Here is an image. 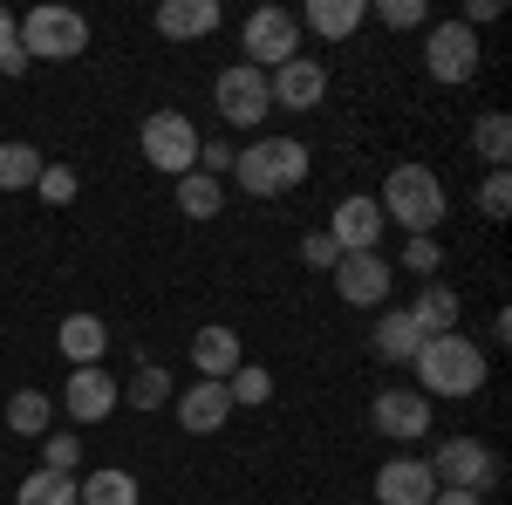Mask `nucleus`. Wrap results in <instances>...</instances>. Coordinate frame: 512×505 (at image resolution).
Here are the masks:
<instances>
[{
  "label": "nucleus",
  "instance_id": "4be33fe9",
  "mask_svg": "<svg viewBox=\"0 0 512 505\" xmlns=\"http://www.w3.org/2000/svg\"><path fill=\"white\" fill-rule=\"evenodd\" d=\"M410 321H417L424 335H451V321H458V294H451L444 280H424V287H417V308H410Z\"/></svg>",
  "mask_w": 512,
  "mask_h": 505
},
{
  "label": "nucleus",
  "instance_id": "58836bf2",
  "mask_svg": "<svg viewBox=\"0 0 512 505\" xmlns=\"http://www.w3.org/2000/svg\"><path fill=\"white\" fill-rule=\"evenodd\" d=\"M21 69H28V55H21V41H7L0 48V76H21Z\"/></svg>",
  "mask_w": 512,
  "mask_h": 505
},
{
  "label": "nucleus",
  "instance_id": "0eeeda50",
  "mask_svg": "<svg viewBox=\"0 0 512 505\" xmlns=\"http://www.w3.org/2000/svg\"><path fill=\"white\" fill-rule=\"evenodd\" d=\"M144 164H158L164 178L198 171V123L185 110H151L144 117Z\"/></svg>",
  "mask_w": 512,
  "mask_h": 505
},
{
  "label": "nucleus",
  "instance_id": "7ed1b4c3",
  "mask_svg": "<svg viewBox=\"0 0 512 505\" xmlns=\"http://www.w3.org/2000/svg\"><path fill=\"white\" fill-rule=\"evenodd\" d=\"M376 212H383V226L396 219L410 239L437 233V219H444V185H437V171H431V164H396L390 178H383Z\"/></svg>",
  "mask_w": 512,
  "mask_h": 505
},
{
  "label": "nucleus",
  "instance_id": "c85d7f7f",
  "mask_svg": "<svg viewBox=\"0 0 512 505\" xmlns=\"http://www.w3.org/2000/svg\"><path fill=\"white\" fill-rule=\"evenodd\" d=\"M472 151L492 164V171H506V157H512V123L506 117H478L472 123Z\"/></svg>",
  "mask_w": 512,
  "mask_h": 505
},
{
  "label": "nucleus",
  "instance_id": "5701e85b",
  "mask_svg": "<svg viewBox=\"0 0 512 505\" xmlns=\"http://www.w3.org/2000/svg\"><path fill=\"white\" fill-rule=\"evenodd\" d=\"M308 28L321 41H349L362 28V0H308Z\"/></svg>",
  "mask_w": 512,
  "mask_h": 505
},
{
  "label": "nucleus",
  "instance_id": "20e7f679",
  "mask_svg": "<svg viewBox=\"0 0 512 505\" xmlns=\"http://www.w3.org/2000/svg\"><path fill=\"white\" fill-rule=\"evenodd\" d=\"M14 41H21L28 62H76L89 48V21L76 7H35V14L14 21Z\"/></svg>",
  "mask_w": 512,
  "mask_h": 505
},
{
  "label": "nucleus",
  "instance_id": "bb28decb",
  "mask_svg": "<svg viewBox=\"0 0 512 505\" xmlns=\"http://www.w3.org/2000/svg\"><path fill=\"white\" fill-rule=\"evenodd\" d=\"M14 505H76V478L69 471H28L21 478V492H14Z\"/></svg>",
  "mask_w": 512,
  "mask_h": 505
},
{
  "label": "nucleus",
  "instance_id": "6e6552de",
  "mask_svg": "<svg viewBox=\"0 0 512 505\" xmlns=\"http://www.w3.org/2000/svg\"><path fill=\"white\" fill-rule=\"evenodd\" d=\"M212 103H219V117L233 123V130H253V123L274 117V89H267V76H260V69H246V62L219 69V82H212Z\"/></svg>",
  "mask_w": 512,
  "mask_h": 505
},
{
  "label": "nucleus",
  "instance_id": "393cba45",
  "mask_svg": "<svg viewBox=\"0 0 512 505\" xmlns=\"http://www.w3.org/2000/svg\"><path fill=\"white\" fill-rule=\"evenodd\" d=\"M48 417H55V403L41 389H14L7 396V430L14 437H48Z\"/></svg>",
  "mask_w": 512,
  "mask_h": 505
},
{
  "label": "nucleus",
  "instance_id": "9d476101",
  "mask_svg": "<svg viewBox=\"0 0 512 505\" xmlns=\"http://www.w3.org/2000/svg\"><path fill=\"white\" fill-rule=\"evenodd\" d=\"M369 424L390 444H417V437H431V396L424 389H383L369 403Z\"/></svg>",
  "mask_w": 512,
  "mask_h": 505
},
{
  "label": "nucleus",
  "instance_id": "f3484780",
  "mask_svg": "<svg viewBox=\"0 0 512 505\" xmlns=\"http://www.w3.org/2000/svg\"><path fill=\"white\" fill-rule=\"evenodd\" d=\"M219 21H226L219 0H164L158 7V35L164 41H205Z\"/></svg>",
  "mask_w": 512,
  "mask_h": 505
},
{
  "label": "nucleus",
  "instance_id": "72a5a7b5",
  "mask_svg": "<svg viewBox=\"0 0 512 505\" xmlns=\"http://www.w3.org/2000/svg\"><path fill=\"white\" fill-rule=\"evenodd\" d=\"M35 192L48 198V205H69V198H76V171H62V164H41Z\"/></svg>",
  "mask_w": 512,
  "mask_h": 505
},
{
  "label": "nucleus",
  "instance_id": "a19ab883",
  "mask_svg": "<svg viewBox=\"0 0 512 505\" xmlns=\"http://www.w3.org/2000/svg\"><path fill=\"white\" fill-rule=\"evenodd\" d=\"M7 41H14V14L0 7V48H7Z\"/></svg>",
  "mask_w": 512,
  "mask_h": 505
},
{
  "label": "nucleus",
  "instance_id": "dca6fc26",
  "mask_svg": "<svg viewBox=\"0 0 512 505\" xmlns=\"http://www.w3.org/2000/svg\"><path fill=\"white\" fill-rule=\"evenodd\" d=\"M328 239H335L342 253H376V239H383V212H376V198H342L335 219H328Z\"/></svg>",
  "mask_w": 512,
  "mask_h": 505
},
{
  "label": "nucleus",
  "instance_id": "f8f14e48",
  "mask_svg": "<svg viewBox=\"0 0 512 505\" xmlns=\"http://www.w3.org/2000/svg\"><path fill=\"white\" fill-rule=\"evenodd\" d=\"M267 89H274V110H315L321 96H328V69H321L315 55H294V62H280L274 76H267Z\"/></svg>",
  "mask_w": 512,
  "mask_h": 505
},
{
  "label": "nucleus",
  "instance_id": "412c9836",
  "mask_svg": "<svg viewBox=\"0 0 512 505\" xmlns=\"http://www.w3.org/2000/svg\"><path fill=\"white\" fill-rule=\"evenodd\" d=\"M144 492H137V478L117 465H103V471H89V478H76V505H137Z\"/></svg>",
  "mask_w": 512,
  "mask_h": 505
},
{
  "label": "nucleus",
  "instance_id": "9b49d317",
  "mask_svg": "<svg viewBox=\"0 0 512 505\" xmlns=\"http://www.w3.org/2000/svg\"><path fill=\"white\" fill-rule=\"evenodd\" d=\"M396 287V267L383 253H342L335 260V294L349 301V308H383Z\"/></svg>",
  "mask_w": 512,
  "mask_h": 505
},
{
  "label": "nucleus",
  "instance_id": "cd10ccee",
  "mask_svg": "<svg viewBox=\"0 0 512 505\" xmlns=\"http://www.w3.org/2000/svg\"><path fill=\"white\" fill-rule=\"evenodd\" d=\"M41 178V151L35 144H0V192H28Z\"/></svg>",
  "mask_w": 512,
  "mask_h": 505
},
{
  "label": "nucleus",
  "instance_id": "2eb2a0df",
  "mask_svg": "<svg viewBox=\"0 0 512 505\" xmlns=\"http://www.w3.org/2000/svg\"><path fill=\"white\" fill-rule=\"evenodd\" d=\"M226 417H233L226 383H185V389H178V424L192 430V437H219Z\"/></svg>",
  "mask_w": 512,
  "mask_h": 505
},
{
  "label": "nucleus",
  "instance_id": "6ab92c4d",
  "mask_svg": "<svg viewBox=\"0 0 512 505\" xmlns=\"http://www.w3.org/2000/svg\"><path fill=\"white\" fill-rule=\"evenodd\" d=\"M369 349H376V362H417V349H424V328L410 321V308H390L376 328H369Z\"/></svg>",
  "mask_w": 512,
  "mask_h": 505
},
{
  "label": "nucleus",
  "instance_id": "423d86ee",
  "mask_svg": "<svg viewBox=\"0 0 512 505\" xmlns=\"http://www.w3.org/2000/svg\"><path fill=\"white\" fill-rule=\"evenodd\" d=\"M239 48H246V69H280V62H294L301 55V14H287V7H253L246 14V28H239Z\"/></svg>",
  "mask_w": 512,
  "mask_h": 505
},
{
  "label": "nucleus",
  "instance_id": "473e14b6",
  "mask_svg": "<svg viewBox=\"0 0 512 505\" xmlns=\"http://www.w3.org/2000/svg\"><path fill=\"white\" fill-rule=\"evenodd\" d=\"M478 212H485V219H506L512 212V178L506 171H492V178L478 185Z\"/></svg>",
  "mask_w": 512,
  "mask_h": 505
},
{
  "label": "nucleus",
  "instance_id": "1a4fd4ad",
  "mask_svg": "<svg viewBox=\"0 0 512 505\" xmlns=\"http://www.w3.org/2000/svg\"><path fill=\"white\" fill-rule=\"evenodd\" d=\"M478 35L465 28V21H437L431 35H424V69H431L437 82H472L478 76Z\"/></svg>",
  "mask_w": 512,
  "mask_h": 505
},
{
  "label": "nucleus",
  "instance_id": "2f4dec72",
  "mask_svg": "<svg viewBox=\"0 0 512 505\" xmlns=\"http://www.w3.org/2000/svg\"><path fill=\"white\" fill-rule=\"evenodd\" d=\"M437 267H444V246H437V233L403 239V273H437Z\"/></svg>",
  "mask_w": 512,
  "mask_h": 505
},
{
  "label": "nucleus",
  "instance_id": "ddd939ff",
  "mask_svg": "<svg viewBox=\"0 0 512 505\" xmlns=\"http://www.w3.org/2000/svg\"><path fill=\"white\" fill-rule=\"evenodd\" d=\"M62 403H69V417H76V424H103V417L117 410V376H110L103 362H96V369H69Z\"/></svg>",
  "mask_w": 512,
  "mask_h": 505
},
{
  "label": "nucleus",
  "instance_id": "f257e3e1",
  "mask_svg": "<svg viewBox=\"0 0 512 505\" xmlns=\"http://www.w3.org/2000/svg\"><path fill=\"white\" fill-rule=\"evenodd\" d=\"M417 389L424 396H478L485 389V349L472 335H424L417 349Z\"/></svg>",
  "mask_w": 512,
  "mask_h": 505
},
{
  "label": "nucleus",
  "instance_id": "b1692460",
  "mask_svg": "<svg viewBox=\"0 0 512 505\" xmlns=\"http://www.w3.org/2000/svg\"><path fill=\"white\" fill-rule=\"evenodd\" d=\"M117 403H130V410H164L171 403V376H164L158 362H137V376L117 383Z\"/></svg>",
  "mask_w": 512,
  "mask_h": 505
},
{
  "label": "nucleus",
  "instance_id": "c9c22d12",
  "mask_svg": "<svg viewBox=\"0 0 512 505\" xmlns=\"http://www.w3.org/2000/svg\"><path fill=\"white\" fill-rule=\"evenodd\" d=\"M41 458H48V471H69V478H76L82 444H76V437H48V444H41Z\"/></svg>",
  "mask_w": 512,
  "mask_h": 505
},
{
  "label": "nucleus",
  "instance_id": "e433bc0d",
  "mask_svg": "<svg viewBox=\"0 0 512 505\" xmlns=\"http://www.w3.org/2000/svg\"><path fill=\"white\" fill-rule=\"evenodd\" d=\"M198 157H205V164H198V171H205V178H219V171H233V144H198Z\"/></svg>",
  "mask_w": 512,
  "mask_h": 505
},
{
  "label": "nucleus",
  "instance_id": "f704fd0d",
  "mask_svg": "<svg viewBox=\"0 0 512 505\" xmlns=\"http://www.w3.org/2000/svg\"><path fill=\"white\" fill-rule=\"evenodd\" d=\"M301 260H308V267H328V273H335V260H342V246L328 239V226H321V233H301Z\"/></svg>",
  "mask_w": 512,
  "mask_h": 505
},
{
  "label": "nucleus",
  "instance_id": "a878e982",
  "mask_svg": "<svg viewBox=\"0 0 512 505\" xmlns=\"http://www.w3.org/2000/svg\"><path fill=\"white\" fill-rule=\"evenodd\" d=\"M219 205H226V185L219 178H205V171H185L178 178V212L185 219H219Z\"/></svg>",
  "mask_w": 512,
  "mask_h": 505
},
{
  "label": "nucleus",
  "instance_id": "aec40b11",
  "mask_svg": "<svg viewBox=\"0 0 512 505\" xmlns=\"http://www.w3.org/2000/svg\"><path fill=\"white\" fill-rule=\"evenodd\" d=\"M55 342H62V355H69L76 369H96V362H103V349H110V328H103L96 314H69Z\"/></svg>",
  "mask_w": 512,
  "mask_h": 505
},
{
  "label": "nucleus",
  "instance_id": "c756f323",
  "mask_svg": "<svg viewBox=\"0 0 512 505\" xmlns=\"http://www.w3.org/2000/svg\"><path fill=\"white\" fill-rule=\"evenodd\" d=\"M226 396H233V410H239V403L253 410V403H267V396H274V376H267L260 362H239L233 376H226Z\"/></svg>",
  "mask_w": 512,
  "mask_h": 505
},
{
  "label": "nucleus",
  "instance_id": "a211bd4d",
  "mask_svg": "<svg viewBox=\"0 0 512 505\" xmlns=\"http://www.w3.org/2000/svg\"><path fill=\"white\" fill-rule=\"evenodd\" d=\"M239 362H246V355H239V335H233V328H198V335H192V369H198V383H226Z\"/></svg>",
  "mask_w": 512,
  "mask_h": 505
},
{
  "label": "nucleus",
  "instance_id": "7c9ffc66",
  "mask_svg": "<svg viewBox=\"0 0 512 505\" xmlns=\"http://www.w3.org/2000/svg\"><path fill=\"white\" fill-rule=\"evenodd\" d=\"M376 21H383V28H424L431 7H424V0H376Z\"/></svg>",
  "mask_w": 512,
  "mask_h": 505
},
{
  "label": "nucleus",
  "instance_id": "ea45409f",
  "mask_svg": "<svg viewBox=\"0 0 512 505\" xmlns=\"http://www.w3.org/2000/svg\"><path fill=\"white\" fill-rule=\"evenodd\" d=\"M431 505H485V499H478V492H437Z\"/></svg>",
  "mask_w": 512,
  "mask_h": 505
},
{
  "label": "nucleus",
  "instance_id": "4468645a",
  "mask_svg": "<svg viewBox=\"0 0 512 505\" xmlns=\"http://www.w3.org/2000/svg\"><path fill=\"white\" fill-rule=\"evenodd\" d=\"M437 499V478L424 458H390L376 471V505H431Z\"/></svg>",
  "mask_w": 512,
  "mask_h": 505
},
{
  "label": "nucleus",
  "instance_id": "4c0bfd02",
  "mask_svg": "<svg viewBox=\"0 0 512 505\" xmlns=\"http://www.w3.org/2000/svg\"><path fill=\"white\" fill-rule=\"evenodd\" d=\"M458 21H465V28H485V21H499V0H472V7H465V14H458Z\"/></svg>",
  "mask_w": 512,
  "mask_h": 505
},
{
  "label": "nucleus",
  "instance_id": "39448f33",
  "mask_svg": "<svg viewBox=\"0 0 512 505\" xmlns=\"http://www.w3.org/2000/svg\"><path fill=\"white\" fill-rule=\"evenodd\" d=\"M431 465V478H437V492H492L499 485V451H485L478 437H444L437 444V458H424Z\"/></svg>",
  "mask_w": 512,
  "mask_h": 505
},
{
  "label": "nucleus",
  "instance_id": "f03ea898",
  "mask_svg": "<svg viewBox=\"0 0 512 505\" xmlns=\"http://www.w3.org/2000/svg\"><path fill=\"white\" fill-rule=\"evenodd\" d=\"M233 178L246 198H280L308 178V144L301 137H253L246 151L233 157Z\"/></svg>",
  "mask_w": 512,
  "mask_h": 505
}]
</instances>
